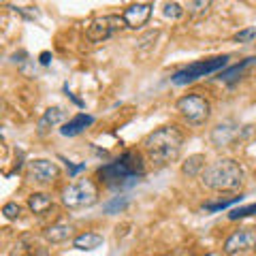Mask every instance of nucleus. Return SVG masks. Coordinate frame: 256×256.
I'll use <instances>...</instances> for the list:
<instances>
[{"mask_svg":"<svg viewBox=\"0 0 256 256\" xmlns=\"http://www.w3.org/2000/svg\"><path fill=\"white\" fill-rule=\"evenodd\" d=\"M182 146L184 134L175 126H160L143 139V150H146L150 162H154L156 166H166L175 162L182 154Z\"/></svg>","mask_w":256,"mask_h":256,"instance_id":"1","label":"nucleus"},{"mask_svg":"<svg viewBox=\"0 0 256 256\" xmlns=\"http://www.w3.org/2000/svg\"><path fill=\"white\" fill-rule=\"evenodd\" d=\"M146 173L143 158L139 152H124L114 162H107L98 169V178L109 188H130Z\"/></svg>","mask_w":256,"mask_h":256,"instance_id":"2","label":"nucleus"},{"mask_svg":"<svg viewBox=\"0 0 256 256\" xmlns=\"http://www.w3.org/2000/svg\"><path fill=\"white\" fill-rule=\"evenodd\" d=\"M205 188L216 192H235L244 184V169L242 164L233 158H220L205 166L203 173L198 175Z\"/></svg>","mask_w":256,"mask_h":256,"instance_id":"3","label":"nucleus"},{"mask_svg":"<svg viewBox=\"0 0 256 256\" xmlns=\"http://www.w3.org/2000/svg\"><path fill=\"white\" fill-rule=\"evenodd\" d=\"M228 62V56H218V58H210V60H198V62H192L188 66H184L180 70H175L171 75V82L175 86H188L192 82L201 77H207L212 73H218L222 66H226Z\"/></svg>","mask_w":256,"mask_h":256,"instance_id":"4","label":"nucleus"},{"mask_svg":"<svg viewBox=\"0 0 256 256\" xmlns=\"http://www.w3.org/2000/svg\"><path fill=\"white\" fill-rule=\"evenodd\" d=\"M98 201V188L92 180H77L62 192V203L68 210H84Z\"/></svg>","mask_w":256,"mask_h":256,"instance_id":"5","label":"nucleus"},{"mask_svg":"<svg viewBox=\"0 0 256 256\" xmlns=\"http://www.w3.org/2000/svg\"><path fill=\"white\" fill-rule=\"evenodd\" d=\"M175 109L180 111V116L186 120L188 124H205L207 120H210L212 116V105L210 100L205 98V96L201 94H186L182 96V98H178V102H175Z\"/></svg>","mask_w":256,"mask_h":256,"instance_id":"6","label":"nucleus"},{"mask_svg":"<svg viewBox=\"0 0 256 256\" xmlns=\"http://www.w3.org/2000/svg\"><path fill=\"white\" fill-rule=\"evenodd\" d=\"M122 28H126V22L122 15H100V18H94L88 24L86 38L90 43H102L114 34H118Z\"/></svg>","mask_w":256,"mask_h":256,"instance_id":"7","label":"nucleus"},{"mask_svg":"<svg viewBox=\"0 0 256 256\" xmlns=\"http://www.w3.org/2000/svg\"><path fill=\"white\" fill-rule=\"evenodd\" d=\"M256 248V226H244L239 230H233L226 242H224V254L226 256H239L246 252H252Z\"/></svg>","mask_w":256,"mask_h":256,"instance_id":"8","label":"nucleus"},{"mask_svg":"<svg viewBox=\"0 0 256 256\" xmlns=\"http://www.w3.org/2000/svg\"><path fill=\"white\" fill-rule=\"evenodd\" d=\"M26 178L32 184L47 186V184H52L56 178H58V164L52 162V160H45V158H34L28 162Z\"/></svg>","mask_w":256,"mask_h":256,"instance_id":"9","label":"nucleus"},{"mask_svg":"<svg viewBox=\"0 0 256 256\" xmlns=\"http://www.w3.org/2000/svg\"><path fill=\"white\" fill-rule=\"evenodd\" d=\"M152 11H154V4H152V2H134L130 6H126V9L122 11L126 28H132V30L143 28L150 22Z\"/></svg>","mask_w":256,"mask_h":256,"instance_id":"10","label":"nucleus"},{"mask_svg":"<svg viewBox=\"0 0 256 256\" xmlns=\"http://www.w3.org/2000/svg\"><path fill=\"white\" fill-rule=\"evenodd\" d=\"M242 134H239V126L230 124V122H224L218 124L212 130V143L216 148H228L233 141H237Z\"/></svg>","mask_w":256,"mask_h":256,"instance_id":"11","label":"nucleus"},{"mask_svg":"<svg viewBox=\"0 0 256 256\" xmlns=\"http://www.w3.org/2000/svg\"><path fill=\"white\" fill-rule=\"evenodd\" d=\"M64 118H66V111H64L62 107H50L41 118H38V122H36V132L43 137V134H47V132L52 130V128L60 126V124L64 122Z\"/></svg>","mask_w":256,"mask_h":256,"instance_id":"12","label":"nucleus"},{"mask_svg":"<svg viewBox=\"0 0 256 256\" xmlns=\"http://www.w3.org/2000/svg\"><path fill=\"white\" fill-rule=\"evenodd\" d=\"M94 124V116L90 114H77L73 120H68V122H64L62 128H60V134L62 137H77V134H82L88 126Z\"/></svg>","mask_w":256,"mask_h":256,"instance_id":"13","label":"nucleus"},{"mask_svg":"<svg viewBox=\"0 0 256 256\" xmlns=\"http://www.w3.org/2000/svg\"><path fill=\"white\" fill-rule=\"evenodd\" d=\"M28 207H30L32 214L43 216L54 207V201H52L50 194H45V192H32V194L28 196Z\"/></svg>","mask_w":256,"mask_h":256,"instance_id":"14","label":"nucleus"},{"mask_svg":"<svg viewBox=\"0 0 256 256\" xmlns=\"http://www.w3.org/2000/svg\"><path fill=\"white\" fill-rule=\"evenodd\" d=\"M102 235L98 233H82V235H77L73 239V246L77 248V250H84V252H92L96 250V248H100L102 246Z\"/></svg>","mask_w":256,"mask_h":256,"instance_id":"15","label":"nucleus"},{"mask_svg":"<svg viewBox=\"0 0 256 256\" xmlns=\"http://www.w3.org/2000/svg\"><path fill=\"white\" fill-rule=\"evenodd\" d=\"M70 237H73V226H70V224H64V222L54 224V226H50L45 230V239L52 244H62Z\"/></svg>","mask_w":256,"mask_h":256,"instance_id":"16","label":"nucleus"},{"mask_svg":"<svg viewBox=\"0 0 256 256\" xmlns=\"http://www.w3.org/2000/svg\"><path fill=\"white\" fill-rule=\"evenodd\" d=\"M203 169H205V156L203 154H192L186 158V162L182 164V171H184V175H188V178L201 175Z\"/></svg>","mask_w":256,"mask_h":256,"instance_id":"17","label":"nucleus"},{"mask_svg":"<svg viewBox=\"0 0 256 256\" xmlns=\"http://www.w3.org/2000/svg\"><path fill=\"white\" fill-rule=\"evenodd\" d=\"M252 64H256V58H246V60H242L239 64H235V66H230L228 70H224V73H220L216 79H220V82L230 84V82H235V79L242 77L244 70H246L248 66H252Z\"/></svg>","mask_w":256,"mask_h":256,"instance_id":"18","label":"nucleus"},{"mask_svg":"<svg viewBox=\"0 0 256 256\" xmlns=\"http://www.w3.org/2000/svg\"><path fill=\"white\" fill-rule=\"evenodd\" d=\"M128 203H130V198L128 196H114L111 201H107L105 205H102V212H105L107 216H116L120 212H124L128 207Z\"/></svg>","mask_w":256,"mask_h":256,"instance_id":"19","label":"nucleus"},{"mask_svg":"<svg viewBox=\"0 0 256 256\" xmlns=\"http://www.w3.org/2000/svg\"><path fill=\"white\" fill-rule=\"evenodd\" d=\"M242 194H239V196H233V198H224V201H212V203H205L203 205V210L205 212H210V214H216V212H222V210H228V207H233L235 203H239V201H242Z\"/></svg>","mask_w":256,"mask_h":256,"instance_id":"20","label":"nucleus"},{"mask_svg":"<svg viewBox=\"0 0 256 256\" xmlns=\"http://www.w3.org/2000/svg\"><path fill=\"white\" fill-rule=\"evenodd\" d=\"M162 15L169 18V20H178L184 15V9H182L180 2H175V0H166V2L162 4Z\"/></svg>","mask_w":256,"mask_h":256,"instance_id":"21","label":"nucleus"},{"mask_svg":"<svg viewBox=\"0 0 256 256\" xmlns=\"http://www.w3.org/2000/svg\"><path fill=\"white\" fill-rule=\"evenodd\" d=\"M248 216H256V203L230 210V212H228V220H242V218H248Z\"/></svg>","mask_w":256,"mask_h":256,"instance_id":"22","label":"nucleus"},{"mask_svg":"<svg viewBox=\"0 0 256 256\" xmlns=\"http://www.w3.org/2000/svg\"><path fill=\"white\" fill-rule=\"evenodd\" d=\"M210 2L212 0H190L188 9H190L192 15H198V13H205L207 9H210Z\"/></svg>","mask_w":256,"mask_h":256,"instance_id":"23","label":"nucleus"},{"mask_svg":"<svg viewBox=\"0 0 256 256\" xmlns=\"http://www.w3.org/2000/svg\"><path fill=\"white\" fill-rule=\"evenodd\" d=\"M2 214H4V218H9V220H18L22 216V207L18 203H6L2 207Z\"/></svg>","mask_w":256,"mask_h":256,"instance_id":"24","label":"nucleus"},{"mask_svg":"<svg viewBox=\"0 0 256 256\" xmlns=\"http://www.w3.org/2000/svg\"><path fill=\"white\" fill-rule=\"evenodd\" d=\"M256 36V28H246V30H239L235 34V41L237 43H250L252 38Z\"/></svg>","mask_w":256,"mask_h":256,"instance_id":"25","label":"nucleus"},{"mask_svg":"<svg viewBox=\"0 0 256 256\" xmlns=\"http://www.w3.org/2000/svg\"><path fill=\"white\" fill-rule=\"evenodd\" d=\"M66 169H68V175L70 178H77V173L79 171H84L86 169V164L82 162V164H70V162H66Z\"/></svg>","mask_w":256,"mask_h":256,"instance_id":"26","label":"nucleus"},{"mask_svg":"<svg viewBox=\"0 0 256 256\" xmlns=\"http://www.w3.org/2000/svg\"><path fill=\"white\" fill-rule=\"evenodd\" d=\"M50 58H52V54L50 52H43L41 54V64H50Z\"/></svg>","mask_w":256,"mask_h":256,"instance_id":"27","label":"nucleus"}]
</instances>
